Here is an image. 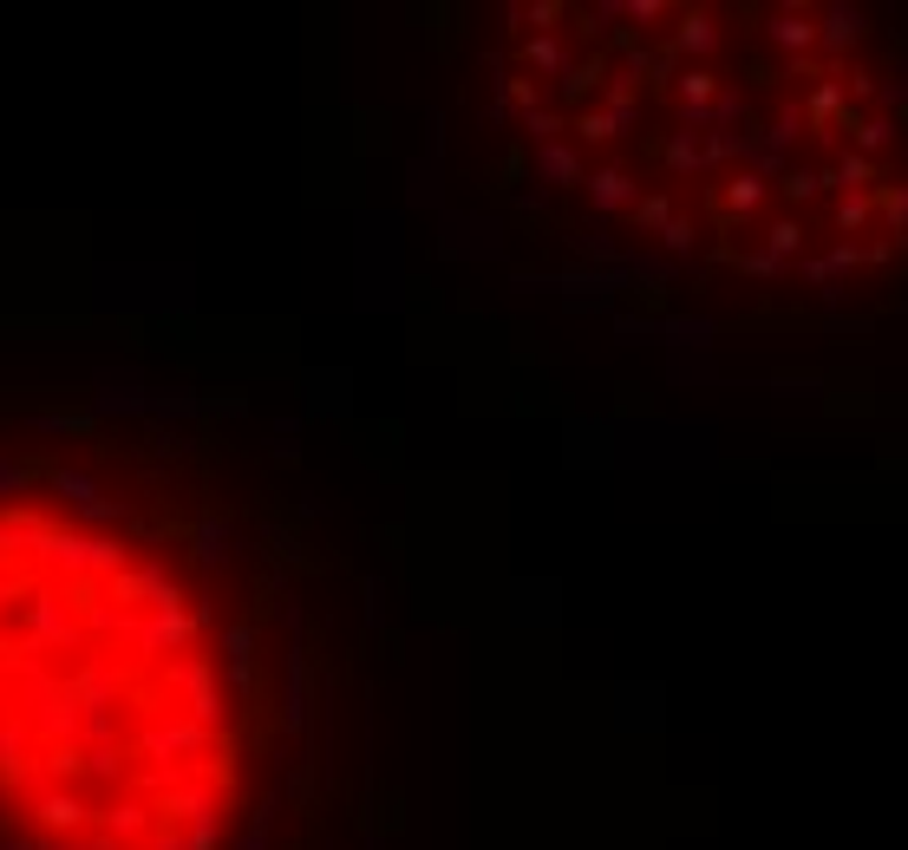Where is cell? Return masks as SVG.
Instances as JSON below:
<instances>
[{"label": "cell", "instance_id": "2", "mask_svg": "<svg viewBox=\"0 0 908 850\" xmlns=\"http://www.w3.org/2000/svg\"><path fill=\"white\" fill-rule=\"evenodd\" d=\"M242 791L216 582L105 510L0 485V844L229 850Z\"/></svg>", "mask_w": 908, "mask_h": 850}, {"label": "cell", "instance_id": "1", "mask_svg": "<svg viewBox=\"0 0 908 850\" xmlns=\"http://www.w3.org/2000/svg\"><path fill=\"white\" fill-rule=\"evenodd\" d=\"M530 53L536 138L634 229L745 276H831L908 236V105L849 20L628 13Z\"/></svg>", "mask_w": 908, "mask_h": 850}]
</instances>
